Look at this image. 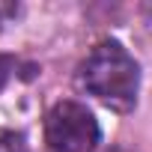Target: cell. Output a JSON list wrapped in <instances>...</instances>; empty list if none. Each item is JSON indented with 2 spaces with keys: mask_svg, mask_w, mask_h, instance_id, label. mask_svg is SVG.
Returning a JSON list of instances; mask_svg holds the SVG:
<instances>
[{
  "mask_svg": "<svg viewBox=\"0 0 152 152\" xmlns=\"http://www.w3.org/2000/svg\"><path fill=\"white\" fill-rule=\"evenodd\" d=\"M78 84L110 110H131L140 90V66L119 42H102L78 69Z\"/></svg>",
  "mask_w": 152,
  "mask_h": 152,
  "instance_id": "6da1fadb",
  "label": "cell"
},
{
  "mask_svg": "<svg viewBox=\"0 0 152 152\" xmlns=\"http://www.w3.org/2000/svg\"><path fill=\"white\" fill-rule=\"evenodd\" d=\"M45 140L54 152H90L102 140V128L84 104L57 102L45 116Z\"/></svg>",
  "mask_w": 152,
  "mask_h": 152,
  "instance_id": "7a4b0ae2",
  "label": "cell"
},
{
  "mask_svg": "<svg viewBox=\"0 0 152 152\" xmlns=\"http://www.w3.org/2000/svg\"><path fill=\"white\" fill-rule=\"evenodd\" d=\"M0 152H24V143L18 134H0Z\"/></svg>",
  "mask_w": 152,
  "mask_h": 152,
  "instance_id": "3957f363",
  "label": "cell"
},
{
  "mask_svg": "<svg viewBox=\"0 0 152 152\" xmlns=\"http://www.w3.org/2000/svg\"><path fill=\"white\" fill-rule=\"evenodd\" d=\"M12 72H15V60L6 57V54H0V90L6 87V81L12 78Z\"/></svg>",
  "mask_w": 152,
  "mask_h": 152,
  "instance_id": "277c9868",
  "label": "cell"
},
{
  "mask_svg": "<svg viewBox=\"0 0 152 152\" xmlns=\"http://www.w3.org/2000/svg\"><path fill=\"white\" fill-rule=\"evenodd\" d=\"M18 15V6L15 3H0V27H3L6 21H12Z\"/></svg>",
  "mask_w": 152,
  "mask_h": 152,
  "instance_id": "5b68a950",
  "label": "cell"
}]
</instances>
